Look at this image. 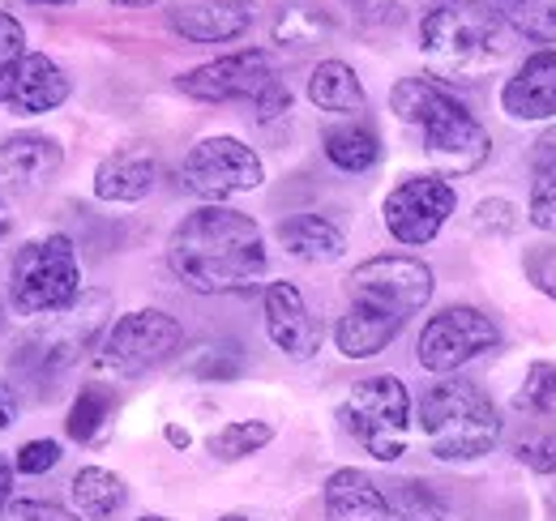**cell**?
I'll use <instances>...</instances> for the list:
<instances>
[{
	"label": "cell",
	"mask_w": 556,
	"mask_h": 521,
	"mask_svg": "<svg viewBox=\"0 0 556 521\" xmlns=\"http://www.w3.org/2000/svg\"><path fill=\"white\" fill-rule=\"evenodd\" d=\"M116 402H121V397H116L112 385H86V390L73 397L70 419H65V432H70L73 441H81V445L99 441V432L108 428V419H112Z\"/></svg>",
	"instance_id": "28"
},
{
	"label": "cell",
	"mask_w": 556,
	"mask_h": 521,
	"mask_svg": "<svg viewBox=\"0 0 556 521\" xmlns=\"http://www.w3.org/2000/svg\"><path fill=\"white\" fill-rule=\"evenodd\" d=\"M13 470H17V466H13L9 457H0V513L9 509V496H13Z\"/></svg>",
	"instance_id": "42"
},
{
	"label": "cell",
	"mask_w": 556,
	"mask_h": 521,
	"mask_svg": "<svg viewBox=\"0 0 556 521\" xmlns=\"http://www.w3.org/2000/svg\"><path fill=\"white\" fill-rule=\"evenodd\" d=\"M167 265L198 295L249 291L266 274V236L244 209L202 205L176 223L167 240Z\"/></svg>",
	"instance_id": "1"
},
{
	"label": "cell",
	"mask_w": 556,
	"mask_h": 521,
	"mask_svg": "<svg viewBox=\"0 0 556 521\" xmlns=\"http://www.w3.org/2000/svg\"><path fill=\"white\" fill-rule=\"evenodd\" d=\"M531 223L556 236V125L540 132L531 150Z\"/></svg>",
	"instance_id": "26"
},
{
	"label": "cell",
	"mask_w": 556,
	"mask_h": 521,
	"mask_svg": "<svg viewBox=\"0 0 556 521\" xmlns=\"http://www.w3.org/2000/svg\"><path fill=\"white\" fill-rule=\"evenodd\" d=\"M167 441H172L176 449H189V432H185V428H176V423L167 428Z\"/></svg>",
	"instance_id": "43"
},
{
	"label": "cell",
	"mask_w": 556,
	"mask_h": 521,
	"mask_svg": "<svg viewBox=\"0 0 556 521\" xmlns=\"http://www.w3.org/2000/svg\"><path fill=\"white\" fill-rule=\"evenodd\" d=\"M138 521H172V518H138Z\"/></svg>",
	"instance_id": "48"
},
{
	"label": "cell",
	"mask_w": 556,
	"mask_h": 521,
	"mask_svg": "<svg viewBox=\"0 0 556 521\" xmlns=\"http://www.w3.org/2000/svg\"><path fill=\"white\" fill-rule=\"evenodd\" d=\"M108 308H112L108 291H81L70 308L52 313L43 326H35L17 342L13 364H17L26 377H39V381L73 368V364L81 359V351L94 342V333L103 329Z\"/></svg>",
	"instance_id": "7"
},
{
	"label": "cell",
	"mask_w": 556,
	"mask_h": 521,
	"mask_svg": "<svg viewBox=\"0 0 556 521\" xmlns=\"http://www.w3.org/2000/svg\"><path fill=\"white\" fill-rule=\"evenodd\" d=\"M432 269L416 257L403 253H386V257H368L348 274L351 304H364L381 317H394L407 326V317H416L432 300Z\"/></svg>",
	"instance_id": "9"
},
{
	"label": "cell",
	"mask_w": 556,
	"mask_h": 521,
	"mask_svg": "<svg viewBox=\"0 0 556 521\" xmlns=\"http://www.w3.org/2000/svg\"><path fill=\"white\" fill-rule=\"evenodd\" d=\"M399 329H403V321L381 317V313H372L364 304H351L348 313L339 317V326H334V346L348 359H372L399 338Z\"/></svg>",
	"instance_id": "22"
},
{
	"label": "cell",
	"mask_w": 556,
	"mask_h": 521,
	"mask_svg": "<svg viewBox=\"0 0 556 521\" xmlns=\"http://www.w3.org/2000/svg\"><path fill=\"white\" fill-rule=\"evenodd\" d=\"M270 35L282 52H308L313 43H321L330 35V17L317 4H278Z\"/></svg>",
	"instance_id": "27"
},
{
	"label": "cell",
	"mask_w": 556,
	"mask_h": 521,
	"mask_svg": "<svg viewBox=\"0 0 556 521\" xmlns=\"http://www.w3.org/2000/svg\"><path fill=\"white\" fill-rule=\"evenodd\" d=\"M496 342H501V326L488 313L471 308V304H450V308H441L437 317L424 321L416 359L424 372L445 377V372H458L471 359H480Z\"/></svg>",
	"instance_id": "11"
},
{
	"label": "cell",
	"mask_w": 556,
	"mask_h": 521,
	"mask_svg": "<svg viewBox=\"0 0 556 521\" xmlns=\"http://www.w3.org/2000/svg\"><path fill=\"white\" fill-rule=\"evenodd\" d=\"M26 4H43V9H65V4H77V0H26Z\"/></svg>",
	"instance_id": "45"
},
{
	"label": "cell",
	"mask_w": 556,
	"mask_h": 521,
	"mask_svg": "<svg viewBox=\"0 0 556 521\" xmlns=\"http://www.w3.org/2000/svg\"><path fill=\"white\" fill-rule=\"evenodd\" d=\"M253 17H257L253 0H193L172 9L167 26L189 43H227L240 39L253 26Z\"/></svg>",
	"instance_id": "18"
},
{
	"label": "cell",
	"mask_w": 556,
	"mask_h": 521,
	"mask_svg": "<svg viewBox=\"0 0 556 521\" xmlns=\"http://www.w3.org/2000/svg\"><path fill=\"white\" fill-rule=\"evenodd\" d=\"M180 342H185V329L176 317H167L163 308H138L112 321V329L99 342L94 368L116 381H138L163 359H172Z\"/></svg>",
	"instance_id": "8"
},
{
	"label": "cell",
	"mask_w": 556,
	"mask_h": 521,
	"mask_svg": "<svg viewBox=\"0 0 556 521\" xmlns=\"http://www.w3.org/2000/svg\"><path fill=\"white\" fill-rule=\"evenodd\" d=\"M159 185V163L150 150H116L94 167V196L112 205H134L154 193Z\"/></svg>",
	"instance_id": "20"
},
{
	"label": "cell",
	"mask_w": 556,
	"mask_h": 521,
	"mask_svg": "<svg viewBox=\"0 0 556 521\" xmlns=\"http://www.w3.org/2000/svg\"><path fill=\"white\" fill-rule=\"evenodd\" d=\"M13 419H17V393H13L9 381H0V432H4Z\"/></svg>",
	"instance_id": "41"
},
{
	"label": "cell",
	"mask_w": 556,
	"mask_h": 521,
	"mask_svg": "<svg viewBox=\"0 0 556 521\" xmlns=\"http://www.w3.org/2000/svg\"><path fill=\"white\" fill-rule=\"evenodd\" d=\"M308 99L313 107L330 112V116H359L368 107L364 81L355 77V68L348 61H321L308 77Z\"/></svg>",
	"instance_id": "23"
},
{
	"label": "cell",
	"mask_w": 556,
	"mask_h": 521,
	"mask_svg": "<svg viewBox=\"0 0 556 521\" xmlns=\"http://www.w3.org/2000/svg\"><path fill=\"white\" fill-rule=\"evenodd\" d=\"M496 9L514 26V35L556 43V0H496Z\"/></svg>",
	"instance_id": "30"
},
{
	"label": "cell",
	"mask_w": 556,
	"mask_h": 521,
	"mask_svg": "<svg viewBox=\"0 0 556 521\" xmlns=\"http://www.w3.org/2000/svg\"><path fill=\"white\" fill-rule=\"evenodd\" d=\"M471 227H476L480 236H492V240L514 236V231H518V209H514V201H505V196H488V201L476 205Z\"/></svg>",
	"instance_id": "34"
},
{
	"label": "cell",
	"mask_w": 556,
	"mask_h": 521,
	"mask_svg": "<svg viewBox=\"0 0 556 521\" xmlns=\"http://www.w3.org/2000/svg\"><path fill=\"white\" fill-rule=\"evenodd\" d=\"M522 415H556V364H531L522 390L514 393Z\"/></svg>",
	"instance_id": "32"
},
{
	"label": "cell",
	"mask_w": 556,
	"mask_h": 521,
	"mask_svg": "<svg viewBox=\"0 0 556 521\" xmlns=\"http://www.w3.org/2000/svg\"><path fill=\"white\" fill-rule=\"evenodd\" d=\"M522 269H527V282L556 304V244H535V249H527V253H522Z\"/></svg>",
	"instance_id": "35"
},
{
	"label": "cell",
	"mask_w": 556,
	"mask_h": 521,
	"mask_svg": "<svg viewBox=\"0 0 556 521\" xmlns=\"http://www.w3.org/2000/svg\"><path fill=\"white\" fill-rule=\"evenodd\" d=\"M65 167V150L48 132H9L0 141V189L30 196L48 189Z\"/></svg>",
	"instance_id": "15"
},
{
	"label": "cell",
	"mask_w": 556,
	"mask_h": 521,
	"mask_svg": "<svg viewBox=\"0 0 556 521\" xmlns=\"http://www.w3.org/2000/svg\"><path fill=\"white\" fill-rule=\"evenodd\" d=\"M262 313H266V333L287 359H313L321 351L326 329L313 317L304 291L295 282H270L262 295Z\"/></svg>",
	"instance_id": "16"
},
{
	"label": "cell",
	"mask_w": 556,
	"mask_h": 521,
	"mask_svg": "<svg viewBox=\"0 0 556 521\" xmlns=\"http://www.w3.org/2000/svg\"><path fill=\"white\" fill-rule=\"evenodd\" d=\"M22 56H26V30H22V22L13 13L0 9V73L13 61H22Z\"/></svg>",
	"instance_id": "37"
},
{
	"label": "cell",
	"mask_w": 556,
	"mask_h": 521,
	"mask_svg": "<svg viewBox=\"0 0 556 521\" xmlns=\"http://www.w3.org/2000/svg\"><path fill=\"white\" fill-rule=\"evenodd\" d=\"M278 244L287 249V257L308 260V265H330L348 253V236L339 223H330L326 214H295L278 223Z\"/></svg>",
	"instance_id": "21"
},
{
	"label": "cell",
	"mask_w": 556,
	"mask_h": 521,
	"mask_svg": "<svg viewBox=\"0 0 556 521\" xmlns=\"http://www.w3.org/2000/svg\"><path fill=\"white\" fill-rule=\"evenodd\" d=\"M253 107H257V125H275V120H282V116L291 112V90H287L282 81H275V86H266V90L253 99Z\"/></svg>",
	"instance_id": "39"
},
{
	"label": "cell",
	"mask_w": 556,
	"mask_h": 521,
	"mask_svg": "<svg viewBox=\"0 0 556 521\" xmlns=\"http://www.w3.org/2000/svg\"><path fill=\"white\" fill-rule=\"evenodd\" d=\"M9 521H81V513H70V509H61L52 500H13Z\"/></svg>",
	"instance_id": "38"
},
{
	"label": "cell",
	"mask_w": 556,
	"mask_h": 521,
	"mask_svg": "<svg viewBox=\"0 0 556 521\" xmlns=\"http://www.w3.org/2000/svg\"><path fill=\"white\" fill-rule=\"evenodd\" d=\"M326 521H390V496L372 474L343 466L326 479Z\"/></svg>",
	"instance_id": "19"
},
{
	"label": "cell",
	"mask_w": 556,
	"mask_h": 521,
	"mask_svg": "<svg viewBox=\"0 0 556 521\" xmlns=\"http://www.w3.org/2000/svg\"><path fill=\"white\" fill-rule=\"evenodd\" d=\"M270 441H275V428L266 419H236L210 436V454L218 461H244V457L262 454Z\"/></svg>",
	"instance_id": "29"
},
{
	"label": "cell",
	"mask_w": 556,
	"mask_h": 521,
	"mask_svg": "<svg viewBox=\"0 0 556 521\" xmlns=\"http://www.w3.org/2000/svg\"><path fill=\"white\" fill-rule=\"evenodd\" d=\"M419 428L441 461H476L501 445V410L471 381H441L419 397Z\"/></svg>",
	"instance_id": "4"
},
{
	"label": "cell",
	"mask_w": 556,
	"mask_h": 521,
	"mask_svg": "<svg viewBox=\"0 0 556 521\" xmlns=\"http://www.w3.org/2000/svg\"><path fill=\"white\" fill-rule=\"evenodd\" d=\"M61 445L56 441H26L17 457H13V466H17V474H48L52 466H61Z\"/></svg>",
	"instance_id": "36"
},
{
	"label": "cell",
	"mask_w": 556,
	"mask_h": 521,
	"mask_svg": "<svg viewBox=\"0 0 556 521\" xmlns=\"http://www.w3.org/2000/svg\"><path fill=\"white\" fill-rule=\"evenodd\" d=\"M386 496H390V521H445V500L419 479L390 483Z\"/></svg>",
	"instance_id": "31"
},
{
	"label": "cell",
	"mask_w": 556,
	"mask_h": 521,
	"mask_svg": "<svg viewBox=\"0 0 556 521\" xmlns=\"http://www.w3.org/2000/svg\"><path fill=\"white\" fill-rule=\"evenodd\" d=\"M218 521H249V518H240V513H227V518H218Z\"/></svg>",
	"instance_id": "47"
},
{
	"label": "cell",
	"mask_w": 556,
	"mask_h": 521,
	"mask_svg": "<svg viewBox=\"0 0 556 521\" xmlns=\"http://www.w3.org/2000/svg\"><path fill=\"white\" fill-rule=\"evenodd\" d=\"M339 419L355 436V445L377 461H399L407 454V428H412V393L394 372H377L355 381L339 406Z\"/></svg>",
	"instance_id": "6"
},
{
	"label": "cell",
	"mask_w": 556,
	"mask_h": 521,
	"mask_svg": "<svg viewBox=\"0 0 556 521\" xmlns=\"http://www.w3.org/2000/svg\"><path fill=\"white\" fill-rule=\"evenodd\" d=\"M514 26L484 0H441L419 22V52L437 81L480 77L514 52Z\"/></svg>",
	"instance_id": "2"
},
{
	"label": "cell",
	"mask_w": 556,
	"mask_h": 521,
	"mask_svg": "<svg viewBox=\"0 0 556 521\" xmlns=\"http://www.w3.org/2000/svg\"><path fill=\"white\" fill-rule=\"evenodd\" d=\"M275 61L262 48H244L231 56H218L206 65L189 68L176 77V86L198 99V103H236V99H257L266 86H275Z\"/></svg>",
	"instance_id": "13"
},
{
	"label": "cell",
	"mask_w": 556,
	"mask_h": 521,
	"mask_svg": "<svg viewBox=\"0 0 556 521\" xmlns=\"http://www.w3.org/2000/svg\"><path fill=\"white\" fill-rule=\"evenodd\" d=\"M81 295V265L70 236L26 240L9 265V304L17 317H52Z\"/></svg>",
	"instance_id": "5"
},
{
	"label": "cell",
	"mask_w": 556,
	"mask_h": 521,
	"mask_svg": "<svg viewBox=\"0 0 556 521\" xmlns=\"http://www.w3.org/2000/svg\"><path fill=\"white\" fill-rule=\"evenodd\" d=\"M514 457L535 474H556V428H522L514 436Z\"/></svg>",
	"instance_id": "33"
},
{
	"label": "cell",
	"mask_w": 556,
	"mask_h": 521,
	"mask_svg": "<svg viewBox=\"0 0 556 521\" xmlns=\"http://www.w3.org/2000/svg\"><path fill=\"white\" fill-rule=\"evenodd\" d=\"M458 196L450 189V180L441 176H412L403 185H394L386 205H381V218H386V231L407 244V249H419V244H432L441 236V227L450 223Z\"/></svg>",
	"instance_id": "12"
},
{
	"label": "cell",
	"mask_w": 556,
	"mask_h": 521,
	"mask_svg": "<svg viewBox=\"0 0 556 521\" xmlns=\"http://www.w3.org/2000/svg\"><path fill=\"white\" fill-rule=\"evenodd\" d=\"M501 107L514 120H553L556 116V48L531 52L518 73L501 86Z\"/></svg>",
	"instance_id": "17"
},
{
	"label": "cell",
	"mask_w": 556,
	"mask_h": 521,
	"mask_svg": "<svg viewBox=\"0 0 556 521\" xmlns=\"http://www.w3.org/2000/svg\"><path fill=\"white\" fill-rule=\"evenodd\" d=\"M193 372H198V377H210V381H214V377L223 381V377H236V372H240V359H227V364H223V359H206V364H193Z\"/></svg>",
	"instance_id": "40"
},
{
	"label": "cell",
	"mask_w": 556,
	"mask_h": 521,
	"mask_svg": "<svg viewBox=\"0 0 556 521\" xmlns=\"http://www.w3.org/2000/svg\"><path fill=\"white\" fill-rule=\"evenodd\" d=\"M112 4H125V9H146V4H159V0H112Z\"/></svg>",
	"instance_id": "46"
},
{
	"label": "cell",
	"mask_w": 556,
	"mask_h": 521,
	"mask_svg": "<svg viewBox=\"0 0 556 521\" xmlns=\"http://www.w3.org/2000/svg\"><path fill=\"white\" fill-rule=\"evenodd\" d=\"M70 99V73L43 52H26L0 73V107L17 116H48Z\"/></svg>",
	"instance_id": "14"
},
{
	"label": "cell",
	"mask_w": 556,
	"mask_h": 521,
	"mask_svg": "<svg viewBox=\"0 0 556 521\" xmlns=\"http://www.w3.org/2000/svg\"><path fill=\"white\" fill-rule=\"evenodd\" d=\"M262 180H266V167L257 150L244 145L240 137H202L180 163V185L193 196H202L206 205H223L227 196L253 193L262 189Z\"/></svg>",
	"instance_id": "10"
},
{
	"label": "cell",
	"mask_w": 556,
	"mask_h": 521,
	"mask_svg": "<svg viewBox=\"0 0 556 521\" xmlns=\"http://www.w3.org/2000/svg\"><path fill=\"white\" fill-rule=\"evenodd\" d=\"M70 496H73V505H77V513L86 521H103L125 509L129 487H125L121 474H112V470H103V466H81V470L73 474Z\"/></svg>",
	"instance_id": "24"
},
{
	"label": "cell",
	"mask_w": 556,
	"mask_h": 521,
	"mask_svg": "<svg viewBox=\"0 0 556 521\" xmlns=\"http://www.w3.org/2000/svg\"><path fill=\"white\" fill-rule=\"evenodd\" d=\"M437 4H441V0H437Z\"/></svg>",
	"instance_id": "49"
},
{
	"label": "cell",
	"mask_w": 556,
	"mask_h": 521,
	"mask_svg": "<svg viewBox=\"0 0 556 521\" xmlns=\"http://www.w3.org/2000/svg\"><path fill=\"white\" fill-rule=\"evenodd\" d=\"M321 150H326V158H330L339 171L359 176V171L377 167V158H381V137H377L372 125H364V120H348V125L326 129Z\"/></svg>",
	"instance_id": "25"
},
{
	"label": "cell",
	"mask_w": 556,
	"mask_h": 521,
	"mask_svg": "<svg viewBox=\"0 0 556 521\" xmlns=\"http://www.w3.org/2000/svg\"><path fill=\"white\" fill-rule=\"evenodd\" d=\"M9 227H13V214H9V205H4V201H0V240H4V236H9Z\"/></svg>",
	"instance_id": "44"
},
{
	"label": "cell",
	"mask_w": 556,
	"mask_h": 521,
	"mask_svg": "<svg viewBox=\"0 0 556 521\" xmlns=\"http://www.w3.org/2000/svg\"><path fill=\"white\" fill-rule=\"evenodd\" d=\"M390 107L403 125H412L419 132L424 154L445 176H467V171L484 167L492 137L467 112V103L450 86H441L437 77H403L390 90Z\"/></svg>",
	"instance_id": "3"
}]
</instances>
